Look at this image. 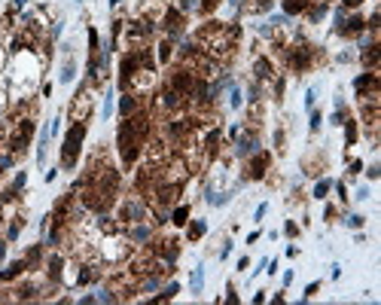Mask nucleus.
<instances>
[{"label": "nucleus", "mask_w": 381, "mask_h": 305, "mask_svg": "<svg viewBox=\"0 0 381 305\" xmlns=\"http://www.w3.org/2000/svg\"><path fill=\"white\" fill-rule=\"evenodd\" d=\"M201 232H204V223H195V226H192V232H189V235H192V238H199V235H201Z\"/></svg>", "instance_id": "nucleus-7"}, {"label": "nucleus", "mask_w": 381, "mask_h": 305, "mask_svg": "<svg viewBox=\"0 0 381 305\" xmlns=\"http://www.w3.org/2000/svg\"><path fill=\"white\" fill-rule=\"evenodd\" d=\"M110 110H113V95H107V101H104V119L110 116Z\"/></svg>", "instance_id": "nucleus-6"}, {"label": "nucleus", "mask_w": 381, "mask_h": 305, "mask_svg": "<svg viewBox=\"0 0 381 305\" xmlns=\"http://www.w3.org/2000/svg\"><path fill=\"white\" fill-rule=\"evenodd\" d=\"M327 193H329V180H320V183L314 186V196H317V198H323Z\"/></svg>", "instance_id": "nucleus-4"}, {"label": "nucleus", "mask_w": 381, "mask_h": 305, "mask_svg": "<svg viewBox=\"0 0 381 305\" xmlns=\"http://www.w3.org/2000/svg\"><path fill=\"white\" fill-rule=\"evenodd\" d=\"M348 226H357V229H360V226H363V217H357V214H354V217H348Z\"/></svg>", "instance_id": "nucleus-9"}, {"label": "nucleus", "mask_w": 381, "mask_h": 305, "mask_svg": "<svg viewBox=\"0 0 381 305\" xmlns=\"http://www.w3.org/2000/svg\"><path fill=\"white\" fill-rule=\"evenodd\" d=\"M186 214H189L186 208H177V211H174V223H177V226H183V223H186Z\"/></svg>", "instance_id": "nucleus-5"}, {"label": "nucleus", "mask_w": 381, "mask_h": 305, "mask_svg": "<svg viewBox=\"0 0 381 305\" xmlns=\"http://www.w3.org/2000/svg\"><path fill=\"white\" fill-rule=\"evenodd\" d=\"M73 73H76V64H73V61H67V64H64V71H61V83H71V80H73Z\"/></svg>", "instance_id": "nucleus-2"}, {"label": "nucleus", "mask_w": 381, "mask_h": 305, "mask_svg": "<svg viewBox=\"0 0 381 305\" xmlns=\"http://www.w3.org/2000/svg\"><path fill=\"white\" fill-rule=\"evenodd\" d=\"M201 278H204V272H201V269H195V272H192V293L201 290Z\"/></svg>", "instance_id": "nucleus-3"}, {"label": "nucleus", "mask_w": 381, "mask_h": 305, "mask_svg": "<svg viewBox=\"0 0 381 305\" xmlns=\"http://www.w3.org/2000/svg\"><path fill=\"white\" fill-rule=\"evenodd\" d=\"M131 110H134V101L125 98V101H122V113H131Z\"/></svg>", "instance_id": "nucleus-8"}, {"label": "nucleus", "mask_w": 381, "mask_h": 305, "mask_svg": "<svg viewBox=\"0 0 381 305\" xmlns=\"http://www.w3.org/2000/svg\"><path fill=\"white\" fill-rule=\"evenodd\" d=\"M345 3H348V6H360L363 0H345Z\"/></svg>", "instance_id": "nucleus-10"}, {"label": "nucleus", "mask_w": 381, "mask_h": 305, "mask_svg": "<svg viewBox=\"0 0 381 305\" xmlns=\"http://www.w3.org/2000/svg\"><path fill=\"white\" fill-rule=\"evenodd\" d=\"M83 134H86V126H83V122H76V126L71 128V134H67V144H64V162H67V165L76 159V150H79V141H83Z\"/></svg>", "instance_id": "nucleus-1"}]
</instances>
